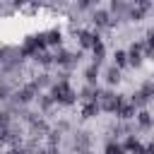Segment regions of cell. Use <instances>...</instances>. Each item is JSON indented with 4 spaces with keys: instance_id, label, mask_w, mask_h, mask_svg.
I'll use <instances>...</instances> for the list:
<instances>
[{
    "instance_id": "20",
    "label": "cell",
    "mask_w": 154,
    "mask_h": 154,
    "mask_svg": "<svg viewBox=\"0 0 154 154\" xmlns=\"http://www.w3.org/2000/svg\"><path fill=\"white\" fill-rule=\"evenodd\" d=\"M36 106H38V113H41V116H48V113L53 111L55 101H53V96H51L48 91H41L38 99H36Z\"/></svg>"
},
{
    "instance_id": "16",
    "label": "cell",
    "mask_w": 154,
    "mask_h": 154,
    "mask_svg": "<svg viewBox=\"0 0 154 154\" xmlns=\"http://www.w3.org/2000/svg\"><path fill=\"white\" fill-rule=\"evenodd\" d=\"M135 128H137V130H142V132H149V130H154V116L149 113V108H147V111H137Z\"/></svg>"
},
{
    "instance_id": "30",
    "label": "cell",
    "mask_w": 154,
    "mask_h": 154,
    "mask_svg": "<svg viewBox=\"0 0 154 154\" xmlns=\"http://www.w3.org/2000/svg\"><path fill=\"white\" fill-rule=\"evenodd\" d=\"M147 154H154V137L147 142Z\"/></svg>"
},
{
    "instance_id": "5",
    "label": "cell",
    "mask_w": 154,
    "mask_h": 154,
    "mask_svg": "<svg viewBox=\"0 0 154 154\" xmlns=\"http://www.w3.org/2000/svg\"><path fill=\"white\" fill-rule=\"evenodd\" d=\"M38 94H41V89L34 84V79H29V82H24V84H19L14 89V94H12L10 101L17 103V106H29V103H36Z\"/></svg>"
},
{
    "instance_id": "3",
    "label": "cell",
    "mask_w": 154,
    "mask_h": 154,
    "mask_svg": "<svg viewBox=\"0 0 154 154\" xmlns=\"http://www.w3.org/2000/svg\"><path fill=\"white\" fill-rule=\"evenodd\" d=\"M128 99V94H120V91H116V89H103L101 87V91H99V99H96V103H99V108H101V113H111V116H116V111H118V106L123 103Z\"/></svg>"
},
{
    "instance_id": "18",
    "label": "cell",
    "mask_w": 154,
    "mask_h": 154,
    "mask_svg": "<svg viewBox=\"0 0 154 154\" xmlns=\"http://www.w3.org/2000/svg\"><path fill=\"white\" fill-rule=\"evenodd\" d=\"M99 91H101V87H99V84H96V87H94V84H84V87L77 91V96H79V101H82V103H91V101H96V99H99Z\"/></svg>"
},
{
    "instance_id": "15",
    "label": "cell",
    "mask_w": 154,
    "mask_h": 154,
    "mask_svg": "<svg viewBox=\"0 0 154 154\" xmlns=\"http://www.w3.org/2000/svg\"><path fill=\"white\" fill-rule=\"evenodd\" d=\"M128 99H130V103H132L137 111H147V108H149V103H152V99H149L140 87H137L132 94H128Z\"/></svg>"
},
{
    "instance_id": "31",
    "label": "cell",
    "mask_w": 154,
    "mask_h": 154,
    "mask_svg": "<svg viewBox=\"0 0 154 154\" xmlns=\"http://www.w3.org/2000/svg\"><path fill=\"white\" fill-rule=\"evenodd\" d=\"M87 154H94V152H87Z\"/></svg>"
},
{
    "instance_id": "27",
    "label": "cell",
    "mask_w": 154,
    "mask_h": 154,
    "mask_svg": "<svg viewBox=\"0 0 154 154\" xmlns=\"http://www.w3.org/2000/svg\"><path fill=\"white\" fill-rule=\"evenodd\" d=\"M101 154H128L125 152V147H123V142H116V140H108L106 144H103V152Z\"/></svg>"
},
{
    "instance_id": "28",
    "label": "cell",
    "mask_w": 154,
    "mask_h": 154,
    "mask_svg": "<svg viewBox=\"0 0 154 154\" xmlns=\"http://www.w3.org/2000/svg\"><path fill=\"white\" fill-rule=\"evenodd\" d=\"M144 43H147L149 48H154V26L147 29V34H144Z\"/></svg>"
},
{
    "instance_id": "9",
    "label": "cell",
    "mask_w": 154,
    "mask_h": 154,
    "mask_svg": "<svg viewBox=\"0 0 154 154\" xmlns=\"http://www.w3.org/2000/svg\"><path fill=\"white\" fill-rule=\"evenodd\" d=\"M99 41H103V38H101V31H96V29H79V31H77L79 51H91Z\"/></svg>"
},
{
    "instance_id": "23",
    "label": "cell",
    "mask_w": 154,
    "mask_h": 154,
    "mask_svg": "<svg viewBox=\"0 0 154 154\" xmlns=\"http://www.w3.org/2000/svg\"><path fill=\"white\" fill-rule=\"evenodd\" d=\"M99 113H101V108H99L96 101H91V103H82V108H79V118H82V120H91V118H96Z\"/></svg>"
},
{
    "instance_id": "6",
    "label": "cell",
    "mask_w": 154,
    "mask_h": 154,
    "mask_svg": "<svg viewBox=\"0 0 154 154\" xmlns=\"http://www.w3.org/2000/svg\"><path fill=\"white\" fill-rule=\"evenodd\" d=\"M89 19H91V24H94L96 31H108V29H116V26H118V22H116L113 14L108 12V7H96V10L89 14Z\"/></svg>"
},
{
    "instance_id": "14",
    "label": "cell",
    "mask_w": 154,
    "mask_h": 154,
    "mask_svg": "<svg viewBox=\"0 0 154 154\" xmlns=\"http://www.w3.org/2000/svg\"><path fill=\"white\" fill-rule=\"evenodd\" d=\"M108 12L113 14V19L120 24V22H128V12H130V2H123V0H113L108 5Z\"/></svg>"
},
{
    "instance_id": "19",
    "label": "cell",
    "mask_w": 154,
    "mask_h": 154,
    "mask_svg": "<svg viewBox=\"0 0 154 154\" xmlns=\"http://www.w3.org/2000/svg\"><path fill=\"white\" fill-rule=\"evenodd\" d=\"M31 79H34V84H36L41 91H51V87L55 84L53 75H51V72H46V70H43V72H38V75H34Z\"/></svg>"
},
{
    "instance_id": "11",
    "label": "cell",
    "mask_w": 154,
    "mask_h": 154,
    "mask_svg": "<svg viewBox=\"0 0 154 154\" xmlns=\"http://www.w3.org/2000/svg\"><path fill=\"white\" fill-rule=\"evenodd\" d=\"M101 77H103V82H106V87L108 89H113V87H118L120 82H123V70H118L116 65H106V67H101Z\"/></svg>"
},
{
    "instance_id": "7",
    "label": "cell",
    "mask_w": 154,
    "mask_h": 154,
    "mask_svg": "<svg viewBox=\"0 0 154 154\" xmlns=\"http://www.w3.org/2000/svg\"><path fill=\"white\" fill-rule=\"evenodd\" d=\"M7 65H24V58L19 53V46L0 43V67H7Z\"/></svg>"
},
{
    "instance_id": "1",
    "label": "cell",
    "mask_w": 154,
    "mask_h": 154,
    "mask_svg": "<svg viewBox=\"0 0 154 154\" xmlns=\"http://www.w3.org/2000/svg\"><path fill=\"white\" fill-rule=\"evenodd\" d=\"M48 94L53 96L55 106H65V108H70V106H75V103L79 101L77 89H75L70 82H55V84L51 87V91H48Z\"/></svg>"
},
{
    "instance_id": "25",
    "label": "cell",
    "mask_w": 154,
    "mask_h": 154,
    "mask_svg": "<svg viewBox=\"0 0 154 154\" xmlns=\"http://www.w3.org/2000/svg\"><path fill=\"white\" fill-rule=\"evenodd\" d=\"M103 60H106V43L99 41V43L91 48V63L99 65V67H103Z\"/></svg>"
},
{
    "instance_id": "29",
    "label": "cell",
    "mask_w": 154,
    "mask_h": 154,
    "mask_svg": "<svg viewBox=\"0 0 154 154\" xmlns=\"http://www.w3.org/2000/svg\"><path fill=\"white\" fill-rule=\"evenodd\" d=\"M2 154H29L24 147H14V149H7V152H2Z\"/></svg>"
},
{
    "instance_id": "22",
    "label": "cell",
    "mask_w": 154,
    "mask_h": 154,
    "mask_svg": "<svg viewBox=\"0 0 154 154\" xmlns=\"http://www.w3.org/2000/svg\"><path fill=\"white\" fill-rule=\"evenodd\" d=\"M111 65H116L118 70H125V67H130L128 51H125V48H116V51H113V60H111Z\"/></svg>"
},
{
    "instance_id": "24",
    "label": "cell",
    "mask_w": 154,
    "mask_h": 154,
    "mask_svg": "<svg viewBox=\"0 0 154 154\" xmlns=\"http://www.w3.org/2000/svg\"><path fill=\"white\" fill-rule=\"evenodd\" d=\"M14 84L10 82V79H5V77H0V103H7L10 99H12V94H14Z\"/></svg>"
},
{
    "instance_id": "21",
    "label": "cell",
    "mask_w": 154,
    "mask_h": 154,
    "mask_svg": "<svg viewBox=\"0 0 154 154\" xmlns=\"http://www.w3.org/2000/svg\"><path fill=\"white\" fill-rule=\"evenodd\" d=\"M82 77H84V84H94V87H96V84H99V77H101V67L91 63V65H87V67H84Z\"/></svg>"
},
{
    "instance_id": "32",
    "label": "cell",
    "mask_w": 154,
    "mask_h": 154,
    "mask_svg": "<svg viewBox=\"0 0 154 154\" xmlns=\"http://www.w3.org/2000/svg\"><path fill=\"white\" fill-rule=\"evenodd\" d=\"M152 14H154V7H152Z\"/></svg>"
},
{
    "instance_id": "26",
    "label": "cell",
    "mask_w": 154,
    "mask_h": 154,
    "mask_svg": "<svg viewBox=\"0 0 154 154\" xmlns=\"http://www.w3.org/2000/svg\"><path fill=\"white\" fill-rule=\"evenodd\" d=\"M34 63H36V65H41L46 72H48L51 67H55V60H53V53H51V51H43V53H38V55L34 58Z\"/></svg>"
},
{
    "instance_id": "13",
    "label": "cell",
    "mask_w": 154,
    "mask_h": 154,
    "mask_svg": "<svg viewBox=\"0 0 154 154\" xmlns=\"http://www.w3.org/2000/svg\"><path fill=\"white\" fill-rule=\"evenodd\" d=\"M137 118V108L130 103V99H125L120 106H118V111H116V120H120V123H132Z\"/></svg>"
},
{
    "instance_id": "2",
    "label": "cell",
    "mask_w": 154,
    "mask_h": 154,
    "mask_svg": "<svg viewBox=\"0 0 154 154\" xmlns=\"http://www.w3.org/2000/svg\"><path fill=\"white\" fill-rule=\"evenodd\" d=\"M43 51H48L43 31L24 36V41H22V46H19V53H22V58H24V60H34V58H36L38 53H43Z\"/></svg>"
},
{
    "instance_id": "8",
    "label": "cell",
    "mask_w": 154,
    "mask_h": 154,
    "mask_svg": "<svg viewBox=\"0 0 154 154\" xmlns=\"http://www.w3.org/2000/svg\"><path fill=\"white\" fill-rule=\"evenodd\" d=\"M91 142H94L91 132L75 130L72 132V154H87V152H91Z\"/></svg>"
},
{
    "instance_id": "12",
    "label": "cell",
    "mask_w": 154,
    "mask_h": 154,
    "mask_svg": "<svg viewBox=\"0 0 154 154\" xmlns=\"http://www.w3.org/2000/svg\"><path fill=\"white\" fill-rule=\"evenodd\" d=\"M43 36H46V46L48 48H63V41H65V31L60 29V26H51V29H46L43 31Z\"/></svg>"
},
{
    "instance_id": "17",
    "label": "cell",
    "mask_w": 154,
    "mask_h": 154,
    "mask_svg": "<svg viewBox=\"0 0 154 154\" xmlns=\"http://www.w3.org/2000/svg\"><path fill=\"white\" fill-rule=\"evenodd\" d=\"M123 147H125L128 154H147V144L140 142L137 135H128V137L123 140Z\"/></svg>"
},
{
    "instance_id": "4",
    "label": "cell",
    "mask_w": 154,
    "mask_h": 154,
    "mask_svg": "<svg viewBox=\"0 0 154 154\" xmlns=\"http://www.w3.org/2000/svg\"><path fill=\"white\" fill-rule=\"evenodd\" d=\"M82 53L84 51H70V48H58V51H53V60H55V67L58 70H65V72H72L77 65H79V60H82Z\"/></svg>"
},
{
    "instance_id": "10",
    "label": "cell",
    "mask_w": 154,
    "mask_h": 154,
    "mask_svg": "<svg viewBox=\"0 0 154 154\" xmlns=\"http://www.w3.org/2000/svg\"><path fill=\"white\" fill-rule=\"evenodd\" d=\"M144 48H147V43H144V38H137V41H132L125 51H128V58H130V67H142V63H144Z\"/></svg>"
}]
</instances>
